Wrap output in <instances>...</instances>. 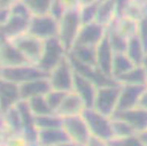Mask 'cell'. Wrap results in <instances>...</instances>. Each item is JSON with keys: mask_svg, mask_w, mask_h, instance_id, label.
Masks as SVG:
<instances>
[{"mask_svg": "<svg viewBox=\"0 0 147 146\" xmlns=\"http://www.w3.org/2000/svg\"><path fill=\"white\" fill-rule=\"evenodd\" d=\"M80 7H69L59 22L58 38L68 54L73 47L82 25Z\"/></svg>", "mask_w": 147, "mask_h": 146, "instance_id": "1", "label": "cell"}, {"mask_svg": "<svg viewBox=\"0 0 147 146\" xmlns=\"http://www.w3.org/2000/svg\"><path fill=\"white\" fill-rule=\"evenodd\" d=\"M81 115L92 135L107 143L113 139L111 118L102 115L94 108H85Z\"/></svg>", "mask_w": 147, "mask_h": 146, "instance_id": "2", "label": "cell"}, {"mask_svg": "<svg viewBox=\"0 0 147 146\" xmlns=\"http://www.w3.org/2000/svg\"><path fill=\"white\" fill-rule=\"evenodd\" d=\"M65 48L57 36L44 40V48L36 66L50 74L66 54Z\"/></svg>", "mask_w": 147, "mask_h": 146, "instance_id": "3", "label": "cell"}, {"mask_svg": "<svg viewBox=\"0 0 147 146\" xmlns=\"http://www.w3.org/2000/svg\"><path fill=\"white\" fill-rule=\"evenodd\" d=\"M122 84L97 88L94 109L102 115L111 118L117 108Z\"/></svg>", "mask_w": 147, "mask_h": 146, "instance_id": "4", "label": "cell"}, {"mask_svg": "<svg viewBox=\"0 0 147 146\" xmlns=\"http://www.w3.org/2000/svg\"><path fill=\"white\" fill-rule=\"evenodd\" d=\"M2 79L21 85L31 80L49 78V73L43 71L35 65H23L18 66H2L1 70Z\"/></svg>", "mask_w": 147, "mask_h": 146, "instance_id": "5", "label": "cell"}, {"mask_svg": "<svg viewBox=\"0 0 147 146\" xmlns=\"http://www.w3.org/2000/svg\"><path fill=\"white\" fill-rule=\"evenodd\" d=\"M49 80L52 90L71 92L74 88V70L68 56L65 55L49 74Z\"/></svg>", "mask_w": 147, "mask_h": 146, "instance_id": "6", "label": "cell"}, {"mask_svg": "<svg viewBox=\"0 0 147 146\" xmlns=\"http://www.w3.org/2000/svg\"><path fill=\"white\" fill-rule=\"evenodd\" d=\"M27 32L43 40L58 36L59 22L49 14L32 15Z\"/></svg>", "mask_w": 147, "mask_h": 146, "instance_id": "7", "label": "cell"}, {"mask_svg": "<svg viewBox=\"0 0 147 146\" xmlns=\"http://www.w3.org/2000/svg\"><path fill=\"white\" fill-rule=\"evenodd\" d=\"M68 57L70 60L74 71L91 81L97 87V88L119 83L115 79L107 77V75L102 73L97 67L91 66L79 61L70 54H68Z\"/></svg>", "mask_w": 147, "mask_h": 146, "instance_id": "8", "label": "cell"}, {"mask_svg": "<svg viewBox=\"0 0 147 146\" xmlns=\"http://www.w3.org/2000/svg\"><path fill=\"white\" fill-rule=\"evenodd\" d=\"M63 128L66 131L73 143L88 145L91 134L81 114L63 117Z\"/></svg>", "mask_w": 147, "mask_h": 146, "instance_id": "9", "label": "cell"}, {"mask_svg": "<svg viewBox=\"0 0 147 146\" xmlns=\"http://www.w3.org/2000/svg\"><path fill=\"white\" fill-rule=\"evenodd\" d=\"M9 40L20 50L32 64L36 65L41 56L44 40L28 33L27 35H18Z\"/></svg>", "mask_w": 147, "mask_h": 146, "instance_id": "10", "label": "cell"}, {"mask_svg": "<svg viewBox=\"0 0 147 146\" xmlns=\"http://www.w3.org/2000/svg\"><path fill=\"white\" fill-rule=\"evenodd\" d=\"M20 112L24 141L29 145L38 144V129L35 123V115L29 106L26 100H20L16 104Z\"/></svg>", "mask_w": 147, "mask_h": 146, "instance_id": "11", "label": "cell"}, {"mask_svg": "<svg viewBox=\"0 0 147 146\" xmlns=\"http://www.w3.org/2000/svg\"><path fill=\"white\" fill-rule=\"evenodd\" d=\"M105 26L96 22L82 24L80 29L74 45L96 46L106 33Z\"/></svg>", "mask_w": 147, "mask_h": 146, "instance_id": "12", "label": "cell"}, {"mask_svg": "<svg viewBox=\"0 0 147 146\" xmlns=\"http://www.w3.org/2000/svg\"><path fill=\"white\" fill-rule=\"evenodd\" d=\"M111 119H119L127 122L137 135L147 130V110L137 106L124 111H115Z\"/></svg>", "mask_w": 147, "mask_h": 146, "instance_id": "13", "label": "cell"}, {"mask_svg": "<svg viewBox=\"0 0 147 146\" xmlns=\"http://www.w3.org/2000/svg\"><path fill=\"white\" fill-rule=\"evenodd\" d=\"M147 85L122 84L121 90L115 111H124L138 106L139 101Z\"/></svg>", "mask_w": 147, "mask_h": 146, "instance_id": "14", "label": "cell"}, {"mask_svg": "<svg viewBox=\"0 0 147 146\" xmlns=\"http://www.w3.org/2000/svg\"><path fill=\"white\" fill-rule=\"evenodd\" d=\"M1 62L2 66L30 65L31 62L10 40L1 38Z\"/></svg>", "mask_w": 147, "mask_h": 146, "instance_id": "15", "label": "cell"}, {"mask_svg": "<svg viewBox=\"0 0 147 146\" xmlns=\"http://www.w3.org/2000/svg\"><path fill=\"white\" fill-rule=\"evenodd\" d=\"M114 52L110 45L107 30L99 43L96 46L97 68L107 77H112V65Z\"/></svg>", "mask_w": 147, "mask_h": 146, "instance_id": "16", "label": "cell"}, {"mask_svg": "<svg viewBox=\"0 0 147 146\" xmlns=\"http://www.w3.org/2000/svg\"><path fill=\"white\" fill-rule=\"evenodd\" d=\"M75 92L83 100L85 108H94L97 87L91 81L85 78L74 71V88Z\"/></svg>", "mask_w": 147, "mask_h": 146, "instance_id": "17", "label": "cell"}, {"mask_svg": "<svg viewBox=\"0 0 147 146\" xmlns=\"http://www.w3.org/2000/svg\"><path fill=\"white\" fill-rule=\"evenodd\" d=\"M22 100H29L38 96H46L52 90L49 78L31 80L19 85Z\"/></svg>", "mask_w": 147, "mask_h": 146, "instance_id": "18", "label": "cell"}, {"mask_svg": "<svg viewBox=\"0 0 147 146\" xmlns=\"http://www.w3.org/2000/svg\"><path fill=\"white\" fill-rule=\"evenodd\" d=\"M30 19L10 14L8 20L1 25V38L10 40L27 32Z\"/></svg>", "mask_w": 147, "mask_h": 146, "instance_id": "19", "label": "cell"}, {"mask_svg": "<svg viewBox=\"0 0 147 146\" xmlns=\"http://www.w3.org/2000/svg\"><path fill=\"white\" fill-rule=\"evenodd\" d=\"M1 111L4 115L21 99L19 85L2 79L1 81Z\"/></svg>", "mask_w": 147, "mask_h": 146, "instance_id": "20", "label": "cell"}, {"mask_svg": "<svg viewBox=\"0 0 147 146\" xmlns=\"http://www.w3.org/2000/svg\"><path fill=\"white\" fill-rule=\"evenodd\" d=\"M85 108V105L82 98L74 91L69 92L55 114L62 118L80 115L82 114Z\"/></svg>", "mask_w": 147, "mask_h": 146, "instance_id": "21", "label": "cell"}, {"mask_svg": "<svg viewBox=\"0 0 147 146\" xmlns=\"http://www.w3.org/2000/svg\"><path fill=\"white\" fill-rule=\"evenodd\" d=\"M73 142L63 128L38 130V144L58 145L71 144Z\"/></svg>", "mask_w": 147, "mask_h": 146, "instance_id": "22", "label": "cell"}, {"mask_svg": "<svg viewBox=\"0 0 147 146\" xmlns=\"http://www.w3.org/2000/svg\"><path fill=\"white\" fill-rule=\"evenodd\" d=\"M126 54L136 65L144 64L146 53L142 42L138 34L128 38Z\"/></svg>", "mask_w": 147, "mask_h": 146, "instance_id": "23", "label": "cell"}, {"mask_svg": "<svg viewBox=\"0 0 147 146\" xmlns=\"http://www.w3.org/2000/svg\"><path fill=\"white\" fill-rule=\"evenodd\" d=\"M68 54L85 64L97 67L96 46L74 45Z\"/></svg>", "mask_w": 147, "mask_h": 146, "instance_id": "24", "label": "cell"}, {"mask_svg": "<svg viewBox=\"0 0 147 146\" xmlns=\"http://www.w3.org/2000/svg\"><path fill=\"white\" fill-rule=\"evenodd\" d=\"M109 40L114 53H126L128 38L119 31L116 19H113L111 27L107 30Z\"/></svg>", "mask_w": 147, "mask_h": 146, "instance_id": "25", "label": "cell"}, {"mask_svg": "<svg viewBox=\"0 0 147 146\" xmlns=\"http://www.w3.org/2000/svg\"><path fill=\"white\" fill-rule=\"evenodd\" d=\"M121 84L147 85V77L144 65H136L132 70L115 79Z\"/></svg>", "mask_w": 147, "mask_h": 146, "instance_id": "26", "label": "cell"}, {"mask_svg": "<svg viewBox=\"0 0 147 146\" xmlns=\"http://www.w3.org/2000/svg\"><path fill=\"white\" fill-rule=\"evenodd\" d=\"M115 0H100L97 9L96 22L105 26L115 18Z\"/></svg>", "mask_w": 147, "mask_h": 146, "instance_id": "27", "label": "cell"}, {"mask_svg": "<svg viewBox=\"0 0 147 146\" xmlns=\"http://www.w3.org/2000/svg\"><path fill=\"white\" fill-rule=\"evenodd\" d=\"M136 66L126 53H114L112 65L113 78L115 79Z\"/></svg>", "mask_w": 147, "mask_h": 146, "instance_id": "28", "label": "cell"}, {"mask_svg": "<svg viewBox=\"0 0 147 146\" xmlns=\"http://www.w3.org/2000/svg\"><path fill=\"white\" fill-rule=\"evenodd\" d=\"M5 116V123L10 129V131L14 135H22V122L20 112L18 111L16 106H12L10 110H7L5 114L2 115Z\"/></svg>", "mask_w": 147, "mask_h": 146, "instance_id": "29", "label": "cell"}, {"mask_svg": "<svg viewBox=\"0 0 147 146\" xmlns=\"http://www.w3.org/2000/svg\"><path fill=\"white\" fill-rule=\"evenodd\" d=\"M35 123L38 130L63 128V118L56 114L35 115Z\"/></svg>", "mask_w": 147, "mask_h": 146, "instance_id": "30", "label": "cell"}, {"mask_svg": "<svg viewBox=\"0 0 147 146\" xmlns=\"http://www.w3.org/2000/svg\"><path fill=\"white\" fill-rule=\"evenodd\" d=\"M30 110L34 115H45L55 114L49 105L45 96H38L27 100Z\"/></svg>", "mask_w": 147, "mask_h": 146, "instance_id": "31", "label": "cell"}, {"mask_svg": "<svg viewBox=\"0 0 147 146\" xmlns=\"http://www.w3.org/2000/svg\"><path fill=\"white\" fill-rule=\"evenodd\" d=\"M32 15L49 14L53 0H21Z\"/></svg>", "mask_w": 147, "mask_h": 146, "instance_id": "32", "label": "cell"}, {"mask_svg": "<svg viewBox=\"0 0 147 146\" xmlns=\"http://www.w3.org/2000/svg\"><path fill=\"white\" fill-rule=\"evenodd\" d=\"M113 138H123L137 135L132 126L119 119H111Z\"/></svg>", "mask_w": 147, "mask_h": 146, "instance_id": "33", "label": "cell"}, {"mask_svg": "<svg viewBox=\"0 0 147 146\" xmlns=\"http://www.w3.org/2000/svg\"><path fill=\"white\" fill-rule=\"evenodd\" d=\"M99 2L80 7V16L82 24L96 22Z\"/></svg>", "mask_w": 147, "mask_h": 146, "instance_id": "34", "label": "cell"}, {"mask_svg": "<svg viewBox=\"0 0 147 146\" xmlns=\"http://www.w3.org/2000/svg\"><path fill=\"white\" fill-rule=\"evenodd\" d=\"M68 93L69 92L52 90L49 93L46 95V99H47L51 109L54 111V112L55 113L56 110L58 109V107L61 104L64 98H65Z\"/></svg>", "mask_w": 147, "mask_h": 146, "instance_id": "35", "label": "cell"}, {"mask_svg": "<svg viewBox=\"0 0 147 146\" xmlns=\"http://www.w3.org/2000/svg\"><path fill=\"white\" fill-rule=\"evenodd\" d=\"M138 35L144 46L146 54H147V10L138 22Z\"/></svg>", "mask_w": 147, "mask_h": 146, "instance_id": "36", "label": "cell"}, {"mask_svg": "<svg viewBox=\"0 0 147 146\" xmlns=\"http://www.w3.org/2000/svg\"><path fill=\"white\" fill-rule=\"evenodd\" d=\"M109 145L115 146H131V145H143L138 135L123 138H113L109 141Z\"/></svg>", "mask_w": 147, "mask_h": 146, "instance_id": "37", "label": "cell"}, {"mask_svg": "<svg viewBox=\"0 0 147 146\" xmlns=\"http://www.w3.org/2000/svg\"><path fill=\"white\" fill-rule=\"evenodd\" d=\"M66 9L63 0H53L49 14L60 22Z\"/></svg>", "mask_w": 147, "mask_h": 146, "instance_id": "38", "label": "cell"}, {"mask_svg": "<svg viewBox=\"0 0 147 146\" xmlns=\"http://www.w3.org/2000/svg\"><path fill=\"white\" fill-rule=\"evenodd\" d=\"M10 15V9H1V15H0L1 25L4 24L5 22L8 20Z\"/></svg>", "mask_w": 147, "mask_h": 146, "instance_id": "39", "label": "cell"}, {"mask_svg": "<svg viewBox=\"0 0 147 146\" xmlns=\"http://www.w3.org/2000/svg\"><path fill=\"white\" fill-rule=\"evenodd\" d=\"M18 0H0L1 9H10Z\"/></svg>", "mask_w": 147, "mask_h": 146, "instance_id": "40", "label": "cell"}, {"mask_svg": "<svg viewBox=\"0 0 147 146\" xmlns=\"http://www.w3.org/2000/svg\"><path fill=\"white\" fill-rule=\"evenodd\" d=\"M138 106L147 110V88L146 90L144 91V93H143L141 97H140V99L138 103Z\"/></svg>", "mask_w": 147, "mask_h": 146, "instance_id": "41", "label": "cell"}, {"mask_svg": "<svg viewBox=\"0 0 147 146\" xmlns=\"http://www.w3.org/2000/svg\"><path fill=\"white\" fill-rule=\"evenodd\" d=\"M143 145H147V130L138 135Z\"/></svg>", "mask_w": 147, "mask_h": 146, "instance_id": "42", "label": "cell"}, {"mask_svg": "<svg viewBox=\"0 0 147 146\" xmlns=\"http://www.w3.org/2000/svg\"><path fill=\"white\" fill-rule=\"evenodd\" d=\"M99 1H100V0H77L79 5H80V7L85 6V5H90V4L95 3V2H99Z\"/></svg>", "mask_w": 147, "mask_h": 146, "instance_id": "43", "label": "cell"}, {"mask_svg": "<svg viewBox=\"0 0 147 146\" xmlns=\"http://www.w3.org/2000/svg\"><path fill=\"white\" fill-rule=\"evenodd\" d=\"M143 65H144V67H145V68H146V77H147V63H144Z\"/></svg>", "mask_w": 147, "mask_h": 146, "instance_id": "44", "label": "cell"}, {"mask_svg": "<svg viewBox=\"0 0 147 146\" xmlns=\"http://www.w3.org/2000/svg\"><path fill=\"white\" fill-rule=\"evenodd\" d=\"M144 63H147V54H146V56H145V59H144Z\"/></svg>", "mask_w": 147, "mask_h": 146, "instance_id": "45", "label": "cell"}]
</instances>
